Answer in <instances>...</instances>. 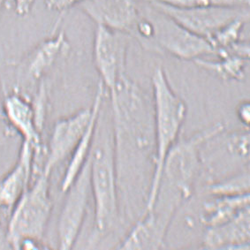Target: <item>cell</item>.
<instances>
[{
  "mask_svg": "<svg viewBox=\"0 0 250 250\" xmlns=\"http://www.w3.org/2000/svg\"><path fill=\"white\" fill-rule=\"evenodd\" d=\"M2 109L10 125L22 141L40 148L42 132L37 126L32 102L21 93L14 91L5 96Z\"/></svg>",
  "mask_w": 250,
  "mask_h": 250,
  "instance_id": "cell-15",
  "label": "cell"
},
{
  "mask_svg": "<svg viewBox=\"0 0 250 250\" xmlns=\"http://www.w3.org/2000/svg\"><path fill=\"white\" fill-rule=\"evenodd\" d=\"M177 23L199 37L208 38L233 20L250 18L249 7L216 6L203 8H178L160 3L148 2Z\"/></svg>",
  "mask_w": 250,
  "mask_h": 250,
  "instance_id": "cell-9",
  "label": "cell"
},
{
  "mask_svg": "<svg viewBox=\"0 0 250 250\" xmlns=\"http://www.w3.org/2000/svg\"><path fill=\"white\" fill-rule=\"evenodd\" d=\"M227 149L234 157L249 160L250 157V134L245 133H235L227 140Z\"/></svg>",
  "mask_w": 250,
  "mask_h": 250,
  "instance_id": "cell-22",
  "label": "cell"
},
{
  "mask_svg": "<svg viewBox=\"0 0 250 250\" xmlns=\"http://www.w3.org/2000/svg\"><path fill=\"white\" fill-rule=\"evenodd\" d=\"M65 194L58 220V244L60 250H70L79 237L88 211L91 195L89 158Z\"/></svg>",
  "mask_w": 250,
  "mask_h": 250,
  "instance_id": "cell-7",
  "label": "cell"
},
{
  "mask_svg": "<svg viewBox=\"0 0 250 250\" xmlns=\"http://www.w3.org/2000/svg\"><path fill=\"white\" fill-rule=\"evenodd\" d=\"M219 61H210L199 58L194 61L201 68L226 81H241L245 76L248 59L234 54H223L218 56Z\"/></svg>",
  "mask_w": 250,
  "mask_h": 250,
  "instance_id": "cell-18",
  "label": "cell"
},
{
  "mask_svg": "<svg viewBox=\"0 0 250 250\" xmlns=\"http://www.w3.org/2000/svg\"><path fill=\"white\" fill-rule=\"evenodd\" d=\"M89 176L95 208V236H104L116 227L120 219L119 178L112 125L101 131L98 124L89 157Z\"/></svg>",
  "mask_w": 250,
  "mask_h": 250,
  "instance_id": "cell-2",
  "label": "cell"
},
{
  "mask_svg": "<svg viewBox=\"0 0 250 250\" xmlns=\"http://www.w3.org/2000/svg\"><path fill=\"white\" fill-rule=\"evenodd\" d=\"M248 20L247 17L235 19L208 38V42L216 51V55L218 51H226L241 41V33Z\"/></svg>",
  "mask_w": 250,
  "mask_h": 250,
  "instance_id": "cell-20",
  "label": "cell"
},
{
  "mask_svg": "<svg viewBox=\"0 0 250 250\" xmlns=\"http://www.w3.org/2000/svg\"><path fill=\"white\" fill-rule=\"evenodd\" d=\"M40 148L22 141L18 159L0 180V208H13L31 183L34 160Z\"/></svg>",
  "mask_w": 250,
  "mask_h": 250,
  "instance_id": "cell-12",
  "label": "cell"
},
{
  "mask_svg": "<svg viewBox=\"0 0 250 250\" xmlns=\"http://www.w3.org/2000/svg\"><path fill=\"white\" fill-rule=\"evenodd\" d=\"M50 178L51 173L40 171L32 185L30 183L12 208L6 241L15 250H18L19 243L27 238L42 241L53 208Z\"/></svg>",
  "mask_w": 250,
  "mask_h": 250,
  "instance_id": "cell-3",
  "label": "cell"
},
{
  "mask_svg": "<svg viewBox=\"0 0 250 250\" xmlns=\"http://www.w3.org/2000/svg\"><path fill=\"white\" fill-rule=\"evenodd\" d=\"M250 169L247 167L236 174L208 186V192L215 195H237L250 193Z\"/></svg>",
  "mask_w": 250,
  "mask_h": 250,
  "instance_id": "cell-19",
  "label": "cell"
},
{
  "mask_svg": "<svg viewBox=\"0 0 250 250\" xmlns=\"http://www.w3.org/2000/svg\"><path fill=\"white\" fill-rule=\"evenodd\" d=\"M146 15L153 25L152 39L148 47L164 51L183 61H195L204 56L216 55V51L207 39L183 28L172 19L148 2Z\"/></svg>",
  "mask_w": 250,
  "mask_h": 250,
  "instance_id": "cell-6",
  "label": "cell"
},
{
  "mask_svg": "<svg viewBox=\"0 0 250 250\" xmlns=\"http://www.w3.org/2000/svg\"><path fill=\"white\" fill-rule=\"evenodd\" d=\"M14 3V12L19 16H26L32 11L36 0H11Z\"/></svg>",
  "mask_w": 250,
  "mask_h": 250,
  "instance_id": "cell-24",
  "label": "cell"
},
{
  "mask_svg": "<svg viewBox=\"0 0 250 250\" xmlns=\"http://www.w3.org/2000/svg\"><path fill=\"white\" fill-rule=\"evenodd\" d=\"M153 94V171L148 187L145 209L155 204L162 179L163 167L167 154L176 144L187 117V104L171 88L166 71L157 66L151 76Z\"/></svg>",
  "mask_w": 250,
  "mask_h": 250,
  "instance_id": "cell-1",
  "label": "cell"
},
{
  "mask_svg": "<svg viewBox=\"0 0 250 250\" xmlns=\"http://www.w3.org/2000/svg\"><path fill=\"white\" fill-rule=\"evenodd\" d=\"M105 95V88L102 83L99 82L98 89L95 96L92 104V116L89 121L87 128L84 131L79 142L74 147V150L71 153L69 161L65 168L63 178L61 180V188L63 193L69 188L70 186L74 182L76 177L79 175L86 163L88 162L92 150L97 126L100 118L103 101Z\"/></svg>",
  "mask_w": 250,
  "mask_h": 250,
  "instance_id": "cell-13",
  "label": "cell"
},
{
  "mask_svg": "<svg viewBox=\"0 0 250 250\" xmlns=\"http://www.w3.org/2000/svg\"><path fill=\"white\" fill-rule=\"evenodd\" d=\"M91 116L92 107H88L56 121L47 146L42 171L51 174L57 165L69 157L87 128Z\"/></svg>",
  "mask_w": 250,
  "mask_h": 250,
  "instance_id": "cell-10",
  "label": "cell"
},
{
  "mask_svg": "<svg viewBox=\"0 0 250 250\" xmlns=\"http://www.w3.org/2000/svg\"><path fill=\"white\" fill-rule=\"evenodd\" d=\"M155 2L178 8H203L216 6L249 7L250 0H143Z\"/></svg>",
  "mask_w": 250,
  "mask_h": 250,
  "instance_id": "cell-21",
  "label": "cell"
},
{
  "mask_svg": "<svg viewBox=\"0 0 250 250\" xmlns=\"http://www.w3.org/2000/svg\"><path fill=\"white\" fill-rule=\"evenodd\" d=\"M250 208L235 218L217 227H208L204 235V249L249 250L250 240Z\"/></svg>",
  "mask_w": 250,
  "mask_h": 250,
  "instance_id": "cell-14",
  "label": "cell"
},
{
  "mask_svg": "<svg viewBox=\"0 0 250 250\" xmlns=\"http://www.w3.org/2000/svg\"><path fill=\"white\" fill-rule=\"evenodd\" d=\"M224 130V124L218 122L186 140L177 141L164 163L160 184L175 190L184 200L190 198L202 167V148Z\"/></svg>",
  "mask_w": 250,
  "mask_h": 250,
  "instance_id": "cell-4",
  "label": "cell"
},
{
  "mask_svg": "<svg viewBox=\"0 0 250 250\" xmlns=\"http://www.w3.org/2000/svg\"><path fill=\"white\" fill-rule=\"evenodd\" d=\"M237 117L239 121L245 126H249L250 123V104L249 101L241 102L236 110Z\"/></svg>",
  "mask_w": 250,
  "mask_h": 250,
  "instance_id": "cell-25",
  "label": "cell"
},
{
  "mask_svg": "<svg viewBox=\"0 0 250 250\" xmlns=\"http://www.w3.org/2000/svg\"><path fill=\"white\" fill-rule=\"evenodd\" d=\"M69 42L64 31H60L40 42L24 63V73L28 79L39 82L61 55L69 51Z\"/></svg>",
  "mask_w": 250,
  "mask_h": 250,
  "instance_id": "cell-16",
  "label": "cell"
},
{
  "mask_svg": "<svg viewBox=\"0 0 250 250\" xmlns=\"http://www.w3.org/2000/svg\"><path fill=\"white\" fill-rule=\"evenodd\" d=\"M178 195L167 190H160L155 204L134 224L118 250H156L165 248L167 231L177 209L182 204Z\"/></svg>",
  "mask_w": 250,
  "mask_h": 250,
  "instance_id": "cell-5",
  "label": "cell"
},
{
  "mask_svg": "<svg viewBox=\"0 0 250 250\" xmlns=\"http://www.w3.org/2000/svg\"><path fill=\"white\" fill-rule=\"evenodd\" d=\"M82 5L96 23L130 35L141 14L135 0H86Z\"/></svg>",
  "mask_w": 250,
  "mask_h": 250,
  "instance_id": "cell-11",
  "label": "cell"
},
{
  "mask_svg": "<svg viewBox=\"0 0 250 250\" xmlns=\"http://www.w3.org/2000/svg\"><path fill=\"white\" fill-rule=\"evenodd\" d=\"M250 208V193L237 195H215L205 203L202 223L205 227H217L235 218L245 208Z\"/></svg>",
  "mask_w": 250,
  "mask_h": 250,
  "instance_id": "cell-17",
  "label": "cell"
},
{
  "mask_svg": "<svg viewBox=\"0 0 250 250\" xmlns=\"http://www.w3.org/2000/svg\"><path fill=\"white\" fill-rule=\"evenodd\" d=\"M86 0H44L47 9L63 14L73 6L82 5Z\"/></svg>",
  "mask_w": 250,
  "mask_h": 250,
  "instance_id": "cell-23",
  "label": "cell"
},
{
  "mask_svg": "<svg viewBox=\"0 0 250 250\" xmlns=\"http://www.w3.org/2000/svg\"><path fill=\"white\" fill-rule=\"evenodd\" d=\"M127 42L122 33L97 24L93 42V61L100 82L110 98L113 97L117 84L125 74Z\"/></svg>",
  "mask_w": 250,
  "mask_h": 250,
  "instance_id": "cell-8",
  "label": "cell"
}]
</instances>
